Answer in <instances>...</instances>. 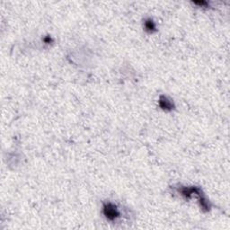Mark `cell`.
Returning a JSON list of instances; mask_svg holds the SVG:
<instances>
[{"label":"cell","mask_w":230,"mask_h":230,"mask_svg":"<svg viewBox=\"0 0 230 230\" xmlns=\"http://www.w3.org/2000/svg\"><path fill=\"white\" fill-rule=\"evenodd\" d=\"M145 27H146V29L147 31H152L155 30L156 25H155L154 22H153L151 19H147V20H146V22H145Z\"/></svg>","instance_id":"3957f363"},{"label":"cell","mask_w":230,"mask_h":230,"mask_svg":"<svg viewBox=\"0 0 230 230\" xmlns=\"http://www.w3.org/2000/svg\"><path fill=\"white\" fill-rule=\"evenodd\" d=\"M104 213L106 216V218L108 219H111V220L115 219L120 215V213H119L118 209H116V207H115L113 204H111V203H107V204L104 205Z\"/></svg>","instance_id":"6da1fadb"},{"label":"cell","mask_w":230,"mask_h":230,"mask_svg":"<svg viewBox=\"0 0 230 230\" xmlns=\"http://www.w3.org/2000/svg\"><path fill=\"white\" fill-rule=\"evenodd\" d=\"M195 4H197V5H207V3L205 2V1H200V2H194Z\"/></svg>","instance_id":"277c9868"},{"label":"cell","mask_w":230,"mask_h":230,"mask_svg":"<svg viewBox=\"0 0 230 230\" xmlns=\"http://www.w3.org/2000/svg\"><path fill=\"white\" fill-rule=\"evenodd\" d=\"M159 104L164 110H171L172 108V103L165 96H162L159 100Z\"/></svg>","instance_id":"7a4b0ae2"}]
</instances>
